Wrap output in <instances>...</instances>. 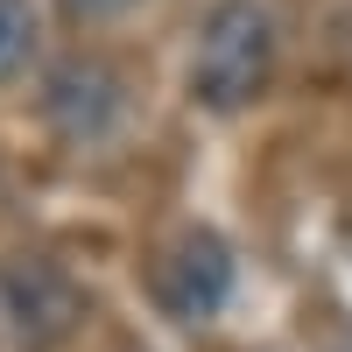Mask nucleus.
Returning <instances> with one entry per match:
<instances>
[{
    "mask_svg": "<svg viewBox=\"0 0 352 352\" xmlns=\"http://www.w3.org/2000/svg\"><path fill=\"white\" fill-rule=\"evenodd\" d=\"M8 310H14V324L28 345H50L56 331H71V317H78V289L50 268V261H14L8 268Z\"/></svg>",
    "mask_w": 352,
    "mask_h": 352,
    "instance_id": "nucleus-3",
    "label": "nucleus"
},
{
    "mask_svg": "<svg viewBox=\"0 0 352 352\" xmlns=\"http://www.w3.org/2000/svg\"><path fill=\"white\" fill-rule=\"evenodd\" d=\"M64 8H71L78 21H106V14H120L127 0H64Z\"/></svg>",
    "mask_w": 352,
    "mask_h": 352,
    "instance_id": "nucleus-5",
    "label": "nucleus"
},
{
    "mask_svg": "<svg viewBox=\"0 0 352 352\" xmlns=\"http://www.w3.org/2000/svg\"><path fill=\"white\" fill-rule=\"evenodd\" d=\"M155 296L169 317H184V324H204V317H219L226 296H232V254L219 232H176V247L155 261Z\"/></svg>",
    "mask_w": 352,
    "mask_h": 352,
    "instance_id": "nucleus-2",
    "label": "nucleus"
},
{
    "mask_svg": "<svg viewBox=\"0 0 352 352\" xmlns=\"http://www.w3.org/2000/svg\"><path fill=\"white\" fill-rule=\"evenodd\" d=\"M28 50H36V8L28 0H0V85L28 64Z\"/></svg>",
    "mask_w": 352,
    "mask_h": 352,
    "instance_id": "nucleus-4",
    "label": "nucleus"
},
{
    "mask_svg": "<svg viewBox=\"0 0 352 352\" xmlns=\"http://www.w3.org/2000/svg\"><path fill=\"white\" fill-rule=\"evenodd\" d=\"M275 43L282 36H275L268 0H219L204 36H197V56H190V92L219 113L261 99L275 78Z\"/></svg>",
    "mask_w": 352,
    "mask_h": 352,
    "instance_id": "nucleus-1",
    "label": "nucleus"
}]
</instances>
